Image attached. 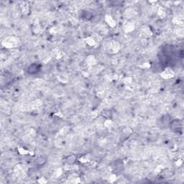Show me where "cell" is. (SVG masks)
Listing matches in <instances>:
<instances>
[{
	"label": "cell",
	"mask_w": 184,
	"mask_h": 184,
	"mask_svg": "<svg viewBox=\"0 0 184 184\" xmlns=\"http://www.w3.org/2000/svg\"><path fill=\"white\" fill-rule=\"evenodd\" d=\"M39 71V66L37 64H32L28 68V72L30 73H35Z\"/></svg>",
	"instance_id": "cell-1"
}]
</instances>
